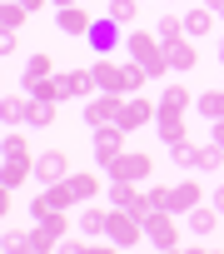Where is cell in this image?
<instances>
[{
    "mask_svg": "<svg viewBox=\"0 0 224 254\" xmlns=\"http://www.w3.org/2000/svg\"><path fill=\"white\" fill-rule=\"evenodd\" d=\"M125 50H130V60H140V65L150 70V80L174 75V70H169V55H165V40H160L155 30H130V35H125Z\"/></svg>",
    "mask_w": 224,
    "mask_h": 254,
    "instance_id": "1",
    "label": "cell"
},
{
    "mask_svg": "<svg viewBox=\"0 0 224 254\" xmlns=\"http://www.w3.org/2000/svg\"><path fill=\"white\" fill-rule=\"evenodd\" d=\"M105 234H110V244H115V249H135V244L145 239V219H135V214L120 209V204H110V224H105Z\"/></svg>",
    "mask_w": 224,
    "mask_h": 254,
    "instance_id": "2",
    "label": "cell"
},
{
    "mask_svg": "<svg viewBox=\"0 0 224 254\" xmlns=\"http://www.w3.org/2000/svg\"><path fill=\"white\" fill-rule=\"evenodd\" d=\"M150 170H155V160L145 155V150H125V155H115L105 165V180H130V185H145L150 180Z\"/></svg>",
    "mask_w": 224,
    "mask_h": 254,
    "instance_id": "3",
    "label": "cell"
},
{
    "mask_svg": "<svg viewBox=\"0 0 224 254\" xmlns=\"http://www.w3.org/2000/svg\"><path fill=\"white\" fill-rule=\"evenodd\" d=\"M179 234H184V229H179V214H174V209H155V214L145 219V239H150L155 249H165V254L179 249Z\"/></svg>",
    "mask_w": 224,
    "mask_h": 254,
    "instance_id": "4",
    "label": "cell"
},
{
    "mask_svg": "<svg viewBox=\"0 0 224 254\" xmlns=\"http://www.w3.org/2000/svg\"><path fill=\"white\" fill-rule=\"evenodd\" d=\"M125 135H130V130H125L120 120L95 125V165H100V170H105L110 160H115V155H125V150H130V145H125Z\"/></svg>",
    "mask_w": 224,
    "mask_h": 254,
    "instance_id": "5",
    "label": "cell"
},
{
    "mask_svg": "<svg viewBox=\"0 0 224 254\" xmlns=\"http://www.w3.org/2000/svg\"><path fill=\"white\" fill-rule=\"evenodd\" d=\"M120 110H125V95L95 90V95L85 100V125H90V130H95V125H110V120H120Z\"/></svg>",
    "mask_w": 224,
    "mask_h": 254,
    "instance_id": "6",
    "label": "cell"
},
{
    "mask_svg": "<svg viewBox=\"0 0 224 254\" xmlns=\"http://www.w3.org/2000/svg\"><path fill=\"white\" fill-rule=\"evenodd\" d=\"M155 115H160V100H150V95H125L120 125H125V130H140V125H150Z\"/></svg>",
    "mask_w": 224,
    "mask_h": 254,
    "instance_id": "7",
    "label": "cell"
},
{
    "mask_svg": "<svg viewBox=\"0 0 224 254\" xmlns=\"http://www.w3.org/2000/svg\"><path fill=\"white\" fill-rule=\"evenodd\" d=\"M35 175H40V185H60V180H70L75 170H70V155H65V150H45V155L35 160Z\"/></svg>",
    "mask_w": 224,
    "mask_h": 254,
    "instance_id": "8",
    "label": "cell"
},
{
    "mask_svg": "<svg viewBox=\"0 0 224 254\" xmlns=\"http://www.w3.org/2000/svg\"><path fill=\"white\" fill-rule=\"evenodd\" d=\"M120 30H125V25H120L115 15H105V20H95V25H90V35H85V40L95 45V55H110V50H115V45L125 40Z\"/></svg>",
    "mask_w": 224,
    "mask_h": 254,
    "instance_id": "9",
    "label": "cell"
},
{
    "mask_svg": "<svg viewBox=\"0 0 224 254\" xmlns=\"http://www.w3.org/2000/svg\"><path fill=\"white\" fill-rule=\"evenodd\" d=\"M165 55H169V70H174V75H189V70L199 65V50H194V40H189V35L165 40Z\"/></svg>",
    "mask_w": 224,
    "mask_h": 254,
    "instance_id": "10",
    "label": "cell"
},
{
    "mask_svg": "<svg viewBox=\"0 0 224 254\" xmlns=\"http://www.w3.org/2000/svg\"><path fill=\"white\" fill-rule=\"evenodd\" d=\"M194 204H204L199 180H179V185H169V209H174V214H189Z\"/></svg>",
    "mask_w": 224,
    "mask_h": 254,
    "instance_id": "11",
    "label": "cell"
},
{
    "mask_svg": "<svg viewBox=\"0 0 224 254\" xmlns=\"http://www.w3.org/2000/svg\"><path fill=\"white\" fill-rule=\"evenodd\" d=\"M60 85H65V100H90V95L100 90V85H95V70H65Z\"/></svg>",
    "mask_w": 224,
    "mask_h": 254,
    "instance_id": "12",
    "label": "cell"
},
{
    "mask_svg": "<svg viewBox=\"0 0 224 254\" xmlns=\"http://www.w3.org/2000/svg\"><path fill=\"white\" fill-rule=\"evenodd\" d=\"M189 110H194V95H189L179 80L165 85V95H160V115H189ZM160 115H155V120H160Z\"/></svg>",
    "mask_w": 224,
    "mask_h": 254,
    "instance_id": "13",
    "label": "cell"
},
{
    "mask_svg": "<svg viewBox=\"0 0 224 254\" xmlns=\"http://www.w3.org/2000/svg\"><path fill=\"white\" fill-rule=\"evenodd\" d=\"M30 170H35L30 155H5V165H0V185H5V190H20Z\"/></svg>",
    "mask_w": 224,
    "mask_h": 254,
    "instance_id": "14",
    "label": "cell"
},
{
    "mask_svg": "<svg viewBox=\"0 0 224 254\" xmlns=\"http://www.w3.org/2000/svg\"><path fill=\"white\" fill-rule=\"evenodd\" d=\"M55 115H60V100H35V95H25V125L45 130V125H55Z\"/></svg>",
    "mask_w": 224,
    "mask_h": 254,
    "instance_id": "15",
    "label": "cell"
},
{
    "mask_svg": "<svg viewBox=\"0 0 224 254\" xmlns=\"http://www.w3.org/2000/svg\"><path fill=\"white\" fill-rule=\"evenodd\" d=\"M90 25H95L90 10H80V5H60V35H90Z\"/></svg>",
    "mask_w": 224,
    "mask_h": 254,
    "instance_id": "16",
    "label": "cell"
},
{
    "mask_svg": "<svg viewBox=\"0 0 224 254\" xmlns=\"http://www.w3.org/2000/svg\"><path fill=\"white\" fill-rule=\"evenodd\" d=\"M70 190H75V199H80V204L100 199V170H75V175H70Z\"/></svg>",
    "mask_w": 224,
    "mask_h": 254,
    "instance_id": "17",
    "label": "cell"
},
{
    "mask_svg": "<svg viewBox=\"0 0 224 254\" xmlns=\"http://www.w3.org/2000/svg\"><path fill=\"white\" fill-rule=\"evenodd\" d=\"M184 224H189V234H214V229H219V209H214V204H194V209L184 214Z\"/></svg>",
    "mask_w": 224,
    "mask_h": 254,
    "instance_id": "18",
    "label": "cell"
},
{
    "mask_svg": "<svg viewBox=\"0 0 224 254\" xmlns=\"http://www.w3.org/2000/svg\"><path fill=\"white\" fill-rule=\"evenodd\" d=\"M184 35H214V10H209V5L184 10Z\"/></svg>",
    "mask_w": 224,
    "mask_h": 254,
    "instance_id": "19",
    "label": "cell"
},
{
    "mask_svg": "<svg viewBox=\"0 0 224 254\" xmlns=\"http://www.w3.org/2000/svg\"><path fill=\"white\" fill-rule=\"evenodd\" d=\"M194 115H204L209 125L224 120V90H204V95H194Z\"/></svg>",
    "mask_w": 224,
    "mask_h": 254,
    "instance_id": "20",
    "label": "cell"
},
{
    "mask_svg": "<svg viewBox=\"0 0 224 254\" xmlns=\"http://www.w3.org/2000/svg\"><path fill=\"white\" fill-rule=\"evenodd\" d=\"M105 224H110V209L90 199V204L80 209V229H85V234H105Z\"/></svg>",
    "mask_w": 224,
    "mask_h": 254,
    "instance_id": "21",
    "label": "cell"
},
{
    "mask_svg": "<svg viewBox=\"0 0 224 254\" xmlns=\"http://www.w3.org/2000/svg\"><path fill=\"white\" fill-rule=\"evenodd\" d=\"M155 130H160V140H165V145H174V140H184V135H189V125H184V115H160V120H155Z\"/></svg>",
    "mask_w": 224,
    "mask_h": 254,
    "instance_id": "22",
    "label": "cell"
},
{
    "mask_svg": "<svg viewBox=\"0 0 224 254\" xmlns=\"http://www.w3.org/2000/svg\"><path fill=\"white\" fill-rule=\"evenodd\" d=\"M25 5L20 0H5V5H0V30H10V35H20V25H25Z\"/></svg>",
    "mask_w": 224,
    "mask_h": 254,
    "instance_id": "23",
    "label": "cell"
},
{
    "mask_svg": "<svg viewBox=\"0 0 224 254\" xmlns=\"http://www.w3.org/2000/svg\"><path fill=\"white\" fill-rule=\"evenodd\" d=\"M35 100H65V85H60V75H45V80H30L25 85Z\"/></svg>",
    "mask_w": 224,
    "mask_h": 254,
    "instance_id": "24",
    "label": "cell"
},
{
    "mask_svg": "<svg viewBox=\"0 0 224 254\" xmlns=\"http://www.w3.org/2000/svg\"><path fill=\"white\" fill-rule=\"evenodd\" d=\"M169 160H174L179 170H189V165L199 160V145H189V135H184V140H174V145H169Z\"/></svg>",
    "mask_w": 224,
    "mask_h": 254,
    "instance_id": "25",
    "label": "cell"
},
{
    "mask_svg": "<svg viewBox=\"0 0 224 254\" xmlns=\"http://www.w3.org/2000/svg\"><path fill=\"white\" fill-rule=\"evenodd\" d=\"M45 75H55V60H50V55H30V60H25V85H30V80H45Z\"/></svg>",
    "mask_w": 224,
    "mask_h": 254,
    "instance_id": "26",
    "label": "cell"
},
{
    "mask_svg": "<svg viewBox=\"0 0 224 254\" xmlns=\"http://www.w3.org/2000/svg\"><path fill=\"white\" fill-rule=\"evenodd\" d=\"M110 15H115L120 25H135L140 20V0H110Z\"/></svg>",
    "mask_w": 224,
    "mask_h": 254,
    "instance_id": "27",
    "label": "cell"
},
{
    "mask_svg": "<svg viewBox=\"0 0 224 254\" xmlns=\"http://www.w3.org/2000/svg\"><path fill=\"white\" fill-rule=\"evenodd\" d=\"M155 35H160V40H179V35H184V15H160Z\"/></svg>",
    "mask_w": 224,
    "mask_h": 254,
    "instance_id": "28",
    "label": "cell"
},
{
    "mask_svg": "<svg viewBox=\"0 0 224 254\" xmlns=\"http://www.w3.org/2000/svg\"><path fill=\"white\" fill-rule=\"evenodd\" d=\"M219 160H224V150L209 140V145H199V160H194V170H219Z\"/></svg>",
    "mask_w": 224,
    "mask_h": 254,
    "instance_id": "29",
    "label": "cell"
},
{
    "mask_svg": "<svg viewBox=\"0 0 224 254\" xmlns=\"http://www.w3.org/2000/svg\"><path fill=\"white\" fill-rule=\"evenodd\" d=\"M0 120H5V125H15V120H25V100H15V95H5V100H0Z\"/></svg>",
    "mask_w": 224,
    "mask_h": 254,
    "instance_id": "30",
    "label": "cell"
},
{
    "mask_svg": "<svg viewBox=\"0 0 224 254\" xmlns=\"http://www.w3.org/2000/svg\"><path fill=\"white\" fill-rule=\"evenodd\" d=\"M5 155H30V145H25V135H5Z\"/></svg>",
    "mask_w": 224,
    "mask_h": 254,
    "instance_id": "31",
    "label": "cell"
},
{
    "mask_svg": "<svg viewBox=\"0 0 224 254\" xmlns=\"http://www.w3.org/2000/svg\"><path fill=\"white\" fill-rule=\"evenodd\" d=\"M150 199H155V209H169V185H150Z\"/></svg>",
    "mask_w": 224,
    "mask_h": 254,
    "instance_id": "32",
    "label": "cell"
},
{
    "mask_svg": "<svg viewBox=\"0 0 224 254\" xmlns=\"http://www.w3.org/2000/svg\"><path fill=\"white\" fill-rule=\"evenodd\" d=\"M10 209H15V190H5V185H0V214L10 219Z\"/></svg>",
    "mask_w": 224,
    "mask_h": 254,
    "instance_id": "33",
    "label": "cell"
},
{
    "mask_svg": "<svg viewBox=\"0 0 224 254\" xmlns=\"http://www.w3.org/2000/svg\"><path fill=\"white\" fill-rule=\"evenodd\" d=\"M209 204H214V209H219V214H224V185H219V190H214V194H209Z\"/></svg>",
    "mask_w": 224,
    "mask_h": 254,
    "instance_id": "34",
    "label": "cell"
},
{
    "mask_svg": "<svg viewBox=\"0 0 224 254\" xmlns=\"http://www.w3.org/2000/svg\"><path fill=\"white\" fill-rule=\"evenodd\" d=\"M214 145L224 150V120H214Z\"/></svg>",
    "mask_w": 224,
    "mask_h": 254,
    "instance_id": "35",
    "label": "cell"
},
{
    "mask_svg": "<svg viewBox=\"0 0 224 254\" xmlns=\"http://www.w3.org/2000/svg\"><path fill=\"white\" fill-rule=\"evenodd\" d=\"M20 5H25V10L35 15V10H45V0H20Z\"/></svg>",
    "mask_w": 224,
    "mask_h": 254,
    "instance_id": "36",
    "label": "cell"
},
{
    "mask_svg": "<svg viewBox=\"0 0 224 254\" xmlns=\"http://www.w3.org/2000/svg\"><path fill=\"white\" fill-rule=\"evenodd\" d=\"M204 5H209V10H214V15H219V10H224V0H204Z\"/></svg>",
    "mask_w": 224,
    "mask_h": 254,
    "instance_id": "37",
    "label": "cell"
},
{
    "mask_svg": "<svg viewBox=\"0 0 224 254\" xmlns=\"http://www.w3.org/2000/svg\"><path fill=\"white\" fill-rule=\"evenodd\" d=\"M60 5H80V0H55V10H60Z\"/></svg>",
    "mask_w": 224,
    "mask_h": 254,
    "instance_id": "38",
    "label": "cell"
},
{
    "mask_svg": "<svg viewBox=\"0 0 224 254\" xmlns=\"http://www.w3.org/2000/svg\"><path fill=\"white\" fill-rule=\"evenodd\" d=\"M219 65H224V35H219Z\"/></svg>",
    "mask_w": 224,
    "mask_h": 254,
    "instance_id": "39",
    "label": "cell"
},
{
    "mask_svg": "<svg viewBox=\"0 0 224 254\" xmlns=\"http://www.w3.org/2000/svg\"><path fill=\"white\" fill-rule=\"evenodd\" d=\"M219 20H224V10H219Z\"/></svg>",
    "mask_w": 224,
    "mask_h": 254,
    "instance_id": "40",
    "label": "cell"
}]
</instances>
